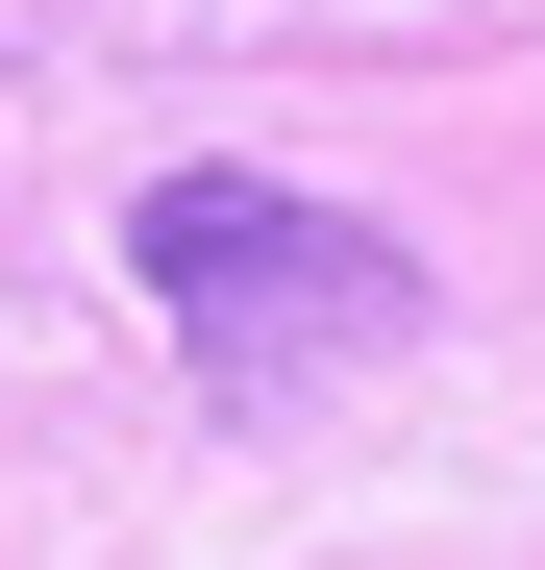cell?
<instances>
[{
	"instance_id": "1",
	"label": "cell",
	"mask_w": 545,
	"mask_h": 570,
	"mask_svg": "<svg viewBox=\"0 0 545 570\" xmlns=\"http://www.w3.org/2000/svg\"><path fill=\"white\" fill-rule=\"evenodd\" d=\"M125 273L174 298V347H199V397H323V372L422 347V248L298 199V174H149L125 199Z\"/></svg>"
}]
</instances>
